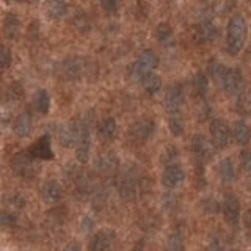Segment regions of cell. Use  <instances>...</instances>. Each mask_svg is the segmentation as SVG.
<instances>
[{
  "mask_svg": "<svg viewBox=\"0 0 251 251\" xmlns=\"http://www.w3.org/2000/svg\"><path fill=\"white\" fill-rule=\"evenodd\" d=\"M11 170L22 179H33L36 175L35 157L25 151L16 152L11 157Z\"/></svg>",
  "mask_w": 251,
  "mask_h": 251,
  "instance_id": "obj_4",
  "label": "cell"
},
{
  "mask_svg": "<svg viewBox=\"0 0 251 251\" xmlns=\"http://www.w3.org/2000/svg\"><path fill=\"white\" fill-rule=\"evenodd\" d=\"M11 129H13L16 137H19V138L28 137L30 132H31V116H30V113H27V112L19 113L13 120Z\"/></svg>",
  "mask_w": 251,
  "mask_h": 251,
  "instance_id": "obj_19",
  "label": "cell"
},
{
  "mask_svg": "<svg viewBox=\"0 0 251 251\" xmlns=\"http://www.w3.org/2000/svg\"><path fill=\"white\" fill-rule=\"evenodd\" d=\"M118 193L123 201H133L137 198L138 193V180L135 176H127L124 177L120 184H118Z\"/></svg>",
  "mask_w": 251,
  "mask_h": 251,
  "instance_id": "obj_16",
  "label": "cell"
},
{
  "mask_svg": "<svg viewBox=\"0 0 251 251\" xmlns=\"http://www.w3.org/2000/svg\"><path fill=\"white\" fill-rule=\"evenodd\" d=\"M69 11V3L66 0H52L49 5V16L52 19H63Z\"/></svg>",
  "mask_w": 251,
  "mask_h": 251,
  "instance_id": "obj_30",
  "label": "cell"
},
{
  "mask_svg": "<svg viewBox=\"0 0 251 251\" xmlns=\"http://www.w3.org/2000/svg\"><path fill=\"white\" fill-rule=\"evenodd\" d=\"M116 242V234L115 231L108 229H100L91 235L88 242V250L90 251H112Z\"/></svg>",
  "mask_w": 251,
  "mask_h": 251,
  "instance_id": "obj_9",
  "label": "cell"
},
{
  "mask_svg": "<svg viewBox=\"0 0 251 251\" xmlns=\"http://www.w3.org/2000/svg\"><path fill=\"white\" fill-rule=\"evenodd\" d=\"M185 245H184V237L182 232L179 229H173L168 237L167 242H165V251H184Z\"/></svg>",
  "mask_w": 251,
  "mask_h": 251,
  "instance_id": "obj_25",
  "label": "cell"
},
{
  "mask_svg": "<svg viewBox=\"0 0 251 251\" xmlns=\"http://www.w3.org/2000/svg\"><path fill=\"white\" fill-rule=\"evenodd\" d=\"M99 3L107 11H116L118 5H120V0H99Z\"/></svg>",
  "mask_w": 251,
  "mask_h": 251,
  "instance_id": "obj_40",
  "label": "cell"
},
{
  "mask_svg": "<svg viewBox=\"0 0 251 251\" xmlns=\"http://www.w3.org/2000/svg\"><path fill=\"white\" fill-rule=\"evenodd\" d=\"M80 123V135L75 146V159L80 163H88L91 155V130L96 124V113L93 110H85L78 116Z\"/></svg>",
  "mask_w": 251,
  "mask_h": 251,
  "instance_id": "obj_2",
  "label": "cell"
},
{
  "mask_svg": "<svg viewBox=\"0 0 251 251\" xmlns=\"http://www.w3.org/2000/svg\"><path fill=\"white\" fill-rule=\"evenodd\" d=\"M235 112L242 118L251 116V94L248 93L237 94V99H235Z\"/></svg>",
  "mask_w": 251,
  "mask_h": 251,
  "instance_id": "obj_28",
  "label": "cell"
},
{
  "mask_svg": "<svg viewBox=\"0 0 251 251\" xmlns=\"http://www.w3.org/2000/svg\"><path fill=\"white\" fill-rule=\"evenodd\" d=\"M168 129H170V132L175 137L182 135V132H184V121H182V118L177 116V113L170 116V120H168Z\"/></svg>",
  "mask_w": 251,
  "mask_h": 251,
  "instance_id": "obj_34",
  "label": "cell"
},
{
  "mask_svg": "<svg viewBox=\"0 0 251 251\" xmlns=\"http://www.w3.org/2000/svg\"><path fill=\"white\" fill-rule=\"evenodd\" d=\"M209 132H210V143L215 149L223 151V149L229 146V141L232 137V129H229V126L226 124L225 120H222V118L212 120L210 126H209Z\"/></svg>",
  "mask_w": 251,
  "mask_h": 251,
  "instance_id": "obj_3",
  "label": "cell"
},
{
  "mask_svg": "<svg viewBox=\"0 0 251 251\" xmlns=\"http://www.w3.org/2000/svg\"><path fill=\"white\" fill-rule=\"evenodd\" d=\"M201 209L206 215H217L218 212H222V204L212 196H207L201 201Z\"/></svg>",
  "mask_w": 251,
  "mask_h": 251,
  "instance_id": "obj_33",
  "label": "cell"
},
{
  "mask_svg": "<svg viewBox=\"0 0 251 251\" xmlns=\"http://www.w3.org/2000/svg\"><path fill=\"white\" fill-rule=\"evenodd\" d=\"M5 202L10 210H16V209H22L24 206H25V200L21 198L19 195H10L5 198Z\"/></svg>",
  "mask_w": 251,
  "mask_h": 251,
  "instance_id": "obj_36",
  "label": "cell"
},
{
  "mask_svg": "<svg viewBox=\"0 0 251 251\" xmlns=\"http://www.w3.org/2000/svg\"><path fill=\"white\" fill-rule=\"evenodd\" d=\"M180 151L176 146H167L160 154V163L163 167H171V165H179Z\"/></svg>",
  "mask_w": 251,
  "mask_h": 251,
  "instance_id": "obj_29",
  "label": "cell"
},
{
  "mask_svg": "<svg viewBox=\"0 0 251 251\" xmlns=\"http://www.w3.org/2000/svg\"><path fill=\"white\" fill-rule=\"evenodd\" d=\"M204 251H225V248H223V243L218 239H210V242L207 243V247Z\"/></svg>",
  "mask_w": 251,
  "mask_h": 251,
  "instance_id": "obj_42",
  "label": "cell"
},
{
  "mask_svg": "<svg viewBox=\"0 0 251 251\" xmlns=\"http://www.w3.org/2000/svg\"><path fill=\"white\" fill-rule=\"evenodd\" d=\"M130 251H145V242H143V240L137 242L135 245L132 247V250H130Z\"/></svg>",
  "mask_w": 251,
  "mask_h": 251,
  "instance_id": "obj_44",
  "label": "cell"
},
{
  "mask_svg": "<svg viewBox=\"0 0 251 251\" xmlns=\"http://www.w3.org/2000/svg\"><path fill=\"white\" fill-rule=\"evenodd\" d=\"M11 2H22V0H11Z\"/></svg>",
  "mask_w": 251,
  "mask_h": 251,
  "instance_id": "obj_46",
  "label": "cell"
},
{
  "mask_svg": "<svg viewBox=\"0 0 251 251\" xmlns=\"http://www.w3.org/2000/svg\"><path fill=\"white\" fill-rule=\"evenodd\" d=\"M193 88L196 91V94L201 98L206 96V93L209 90V78H207V74L200 71V73H196L195 77H193Z\"/></svg>",
  "mask_w": 251,
  "mask_h": 251,
  "instance_id": "obj_31",
  "label": "cell"
},
{
  "mask_svg": "<svg viewBox=\"0 0 251 251\" xmlns=\"http://www.w3.org/2000/svg\"><path fill=\"white\" fill-rule=\"evenodd\" d=\"M94 225H96V218H94L91 214H85L80 220V231L83 234H88L90 231H93Z\"/></svg>",
  "mask_w": 251,
  "mask_h": 251,
  "instance_id": "obj_37",
  "label": "cell"
},
{
  "mask_svg": "<svg viewBox=\"0 0 251 251\" xmlns=\"http://www.w3.org/2000/svg\"><path fill=\"white\" fill-rule=\"evenodd\" d=\"M120 167V157L115 151H108L105 154H102L98 157L96 160V170L100 173H107V175H112Z\"/></svg>",
  "mask_w": 251,
  "mask_h": 251,
  "instance_id": "obj_17",
  "label": "cell"
},
{
  "mask_svg": "<svg viewBox=\"0 0 251 251\" xmlns=\"http://www.w3.org/2000/svg\"><path fill=\"white\" fill-rule=\"evenodd\" d=\"M3 33L8 39H18L21 35V24L16 14H6L3 19Z\"/></svg>",
  "mask_w": 251,
  "mask_h": 251,
  "instance_id": "obj_21",
  "label": "cell"
},
{
  "mask_svg": "<svg viewBox=\"0 0 251 251\" xmlns=\"http://www.w3.org/2000/svg\"><path fill=\"white\" fill-rule=\"evenodd\" d=\"M33 108L38 113L46 115L50 108V94L46 90H38L33 96Z\"/></svg>",
  "mask_w": 251,
  "mask_h": 251,
  "instance_id": "obj_24",
  "label": "cell"
},
{
  "mask_svg": "<svg viewBox=\"0 0 251 251\" xmlns=\"http://www.w3.org/2000/svg\"><path fill=\"white\" fill-rule=\"evenodd\" d=\"M41 198L46 204H57L63 198V187L58 180L49 179L41 187Z\"/></svg>",
  "mask_w": 251,
  "mask_h": 251,
  "instance_id": "obj_13",
  "label": "cell"
},
{
  "mask_svg": "<svg viewBox=\"0 0 251 251\" xmlns=\"http://www.w3.org/2000/svg\"><path fill=\"white\" fill-rule=\"evenodd\" d=\"M225 71H226V68L217 58H210V61L207 63V74L212 80L217 82L218 85H220V82H222V77L225 74Z\"/></svg>",
  "mask_w": 251,
  "mask_h": 251,
  "instance_id": "obj_32",
  "label": "cell"
},
{
  "mask_svg": "<svg viewBox=\"0 0 251 251\" xmlns=\"http://www.w3.org/2000/svg\"><path fill=\"white\" fill-rule=\"evenodd\" d=\"M212 143L206 140V137L200 135V133H195L192 137V141H190V146H192V152L195 154V157L198 159L200 162H204L210 159L212 155V148H210Z\"/></svg>",
  "mask_w": 251,
  "mask_h": 251,
  "instance_id": "obj_15",
  "label": "cell"
},
{
  "mask_svg": "<svg viewBox=\"0 0 251 251\" xmlns=\"http://www.w3.org/2000/svg\"><path fill=\"white\" fill-rule=\"evenodd\" d=\"M185 180V171L180 165H171V167H165L160 176V182L168 190H175L180 187Z\"/></svg>",
  "mask_w": 251,
  "mask_h": 251,
  "instance_id": "obj_11",
  "label": "cell"
},
{
  "mask_svg": "<svg viewBox=\"0 0 251 251\" xmlns=\"http://www.w3.org/2000/svg\"><path fill=\"white\" fill-rule=\"evenodd\" d=\"M141 86L148 94H155L162 88V78L155 73H148L143 78H141Z\"/></svg>",
  "mask_w": 251,
  "mask_h": 251,
  "instance_id": "obj_26",
  "label": "cell"
},
{
  "mask_svg": "<svg viewBox=\"0 0 251 251\" xmlns=\"http://www.w3.org/2000/svg\"><path fill=\"white\" fill-rule=\"evenodd\" d=\"M78 135H80V123H78V118L73 123H66L61 124L57 129V138L58 143L63 148H74L77 146Z\"/></svg>",
  "mask_w": 251,
  "mask_h": 251,
  "instance_id": "obj_10",
  "label": "cell"
},
{
  "mask_svg": "<svg viewBox=\"0 0 251 251\" xmlns=\"http://www.w3.org/2000/svg\"><path fill=\"white\" fill-rule=\"evenodd\" d=\"M229 251H240V250H237V248H232V250H229Z\"/></svg>",
  "mask_w": 251,
  "mask_h": 251,
  "instance_id": "obj_45",
  "label": "cell"
},
{
  "mask_svg": "<svg viewBox=\"0 0 251 251\" xmlns=\"http://www.w3.org/2000/svg\"><path fill=\"white\" fill-rule=\"evenodd\" d=\"M28 152L33 155L35 159H41V160H52L53 159V151H52L50 141L46 135L41 137L38 141H35V143L30 146Z\"/></svg>",
  "mask_w": 251,
  "mask_h": 251,
  "instance_id": "obj_18",
  "label": "cell"
},
{
  "mask_svg": "<svg viewBox=\"0 0 251 251\" xmlns=\"http://www.w3.org/2000/svg\"><path fill=\"white\" fill-rule=\"evenodd\" d=\"M222 214L223 218L226 220V223H229L231 226H237L240 222V201L235 195H226L225 200L222 202Z\"/></svg>",
  "mask_w": 251,
  "mask_h": 251,
  "instance_id": "obj_12",
  "label": "cell"
},
{
  "mask_svg": "<svg viewBox=\"0 0 251 251\" xmlns=\"http://www.w3.org/2000/svg\"><path fill=\"white\" fill-rule=\"evenodd\" d=\"M155 36H157V41L162 46H168L173 43V39H175V31H173V27L168 22H160L155 28Z\"/></svg>",
  "mask_w": 251,
  "mask_h": 251,
  "instance_id": "obj_27",
  "label": "cell"
},
{
  "mask_svg": "<svg viewBox=\"0 0 251 251\" xmlns=\"http://www.w3.org/2000/svg\"><path fill=\"white\" fill-rule=\"evenodd\" d=\"M61 251H82V248H80V243L78 242H69Z\"/></svg>",
  "mask_w": 251,
  "mask_h": 251,
  "instance_id": "obj_43",
  "label": "cell"
},
{
  "mask_svg": "<svg viewBox=\"0 0 251 251\" xmlns=\"http://www.w3.org/2000/svg\"><path fill=\"white\" fill-rule=\"evenodd\" d=\"M242 220H243V226H245L248 237L251 239V207L245 210V214L242 215Z\"/></svg>",
  "mask_w": 251,
  "mask_h": 251,
  "instance_id": "obj_41",
  "label": "cell"
},
{
  "mask_svg": "<svg viewBox=\"0 0 251 251\" xmlns=\"http://www.w3.org/2000/svg\"><path fill=\"white\" fill-rule=\"evenodd\" d=\"M232 138L237 145L247 146L251 140V130L243 121H237L232 126Z\"/></svg>",
  "mask_w": 251,
  "mask_h": 251,
  "instance_id": "obj_23",
  "label": "cell"
},
{
  "mask_svg": "<svg viewBox=\"0 0 251 251\" xmlns=\"http://www.w3.org/2000/svg\"><path fill=\"white\" fill-rule=\"evenodd\" d=\"M11 63H13V55H11L10 49H8L6 46H3L2 47V55H0V65H2L3 69H8Z\"/></svg>",
  "mask_w": 251,
  "mask_h": 251,
  "instance_id": "obj_39",
  "label": "cell"
},
{
  "mask_svg": "<svg viewBox=\"0 0 251 251\" xmlns=\"http://www.w3.org/2000/svg\"><path fill=\"white\" fill-rule=\"evenodd\" d=\"M155 121L152 118H148V116H143L140 118V120L133 121L129 127V135L132 140L138 141V143H145V141L151 140L155 133Z\"/></svg>",
  "mask_w": 251,
  "mask_h": 251,
  "instance_id": "obj_6",
  "label": "cell"
},
{
  "mask_svg": "<svg viewBox=\"0 0 251 251\" xmlns=\"http://www.w3.org/2000/svg\"><path fill=\"white\" fill-rule=\"evenodd\" d=\"M248 39V24L242 14L231 16L227 22V35H226V52L235 57L239 55Z\"/></svg>",
  "mask_w": 251,
  "mask_h": 251,
  "instance_id": "obj_1",
  "label": "cell"
},
{
  "mask_svg": "<svg viewBox=\"0 0 251 251\" xmlns=\"http://www.w3.org/2000/svg\"><path fill=\"white\" fill-rule=\"evenodd\" d=\"M217 171H218V176L220 179L223 180V182L229 184L235 179V165L234 162L229 159V157H226V159H222L217 165Z\"/></svg>",
  "mask_w": 251,
  "mask_h": 251,
  "instance_id": "obj_22",
  "label": "cell"
},
{
  "mask_svg": "<svg viewBox=\"0 0 251 251\" xmlns=\"http://www.w3.org/2000/svg\"><path fill=\"white\" fill-rule=\"evenodd\" d=\"M116 132H118V123L113 116H108L105 120H102L100 124L98 126V138L99 141H110L116 137Z\"/></svg>",
  "mask_w": 251,
  "mask_h": 251,
  "instance_id": "obj_20",
  "label": "cell"
},
{
  "mask_svg": "<svg viewBox=\"0 0 251 251\" xmlns=\"http://www.w3.org/2000/svg\"><path fill=\"white\" fill-rule=\"evenodd\" d=\"M193 35L198 44H210L217 38V27L209 21L198 22L195 25Z\"/></svg>",
  "mask_w": 251,
  "mask_h": 251,
  "instance_id": "obj_14",
  "label": "cell"
},
{
  "mask_svg": "<svg viewBox=\"0 0 251 251\" xmlns=\"http://www.w3.org/2000/svg\"><path fill=\"white\" fill-rule=\"evenodd\" d=\"M185 102V90L180 83L171 85L165 93L163 98V107L170 115H176L180 108H182Z\"/></svg>",
  "mask_w": 251,
  "mask_h": 251,
  "instance_id": "obj_7",
  "label": "cell"
},
{
  "mask_svg": "<svg viewBox=\"0 0 251 251\" xmlns=\"http://www.w3.org/2000/svg\"><path fill=\"white\" fill-rule=\"evenodd\" d=\"M243 83H245V80H243V74L240 69L226 68L225 74L222 77V82H220V86H222L223 91L227 94H240Z\"/></svg>",
  "mask_w": 251,
  "mask_h": 251,
  "instance_id": "obj_8",
  "label": "cell"
},
{
  "mask_svg": "<svg viewBox=\"0 0 251 251\" xmlns=\"http://www.w3.org/2000/svg\"><path fill=\"white\" fill-rule=\"evenodd\" d=\"M0 223H2L5 229H13L18 225V215L14 214V210H3L2 215H0Z\"/></svg>",
  "mask_w": 251,
  "mask_h": 251,
  "instance_id": "obj_35",
  "label": "cell"
},
{
  "mask_svg": "<svg viewBox=\"0 0 251 251\" xmlns=\"http://www.w3.org/2000/svg\"><path fill=\"white\" fill-rule=\"evenodd\" d=\"M239 163L243 171L251 173V149H243L239 155Z\"/></svg>",
  "mask_w": 251,
  "mask_h": 251,
  "instance_id": "obj_38",
  "label": "cell"
},
{
  "mask_svg": "<svg viewBox=\"0 0 251 251\" xmlns=\"http://www.w3.org/2000/svg\"><path fill=\"white\" fill-rule=\"evenodd\" d=\"M160 58L154 50L146 49L143 52H140V55L137 57L135 63L132 65V75L141 80L148 73H152V71L159 66Z\"/></svg>",
  "mask_w": 251,
  "mask_h": 251,
  "instance_id": "obj_5",
  "label": "cell"
}]
</instances>
